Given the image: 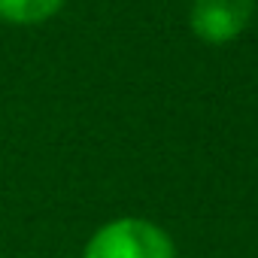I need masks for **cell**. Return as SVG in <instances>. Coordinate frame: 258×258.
<instances>
[{
	"instance_id": "cell-1",
	"label": "cell",
	"mask_w": 258,
	"mask_h": 258,
	"mask_svg": "<svg viewBox=\"0 0 258 258\" xmlns=\"http://www.w3.org/2000/svg\"><path fill=\"white\" fill-rule=\"evenodd\" d=\"M82 258H176V249L146 219H115L91 234Z\"/></svg>"
},
{
	"instance_id": "cell-3",
	"label": "cell",
	"mask_w": 258,
	"mask_h": 258,
	"mask_svg": "<svg viewBox=\"0 0 258 258\" xmlns=\"http://www.w3.org/2000/svg\"><path fill=\"white\" fill-rule=\"evenodd\" d=\"M67 0H0V19L10 25H40L49 22Z\"/></svg>"
},
{
	"instance_id": "cell-2",
	"label": "cell",
	"mask_w": 258,
	"mask_h": 258,
	"mask_svg": "<svg viewBox=\"0 0 258 258\" xmlns=\"http://www.w3.org/2000/svg\"><path fill=\"white\" fill-rule=\"evenodd\" d=\"M255 10V0H195L191 4V31L210 43H228L237 34H243V28L249 25Z\"/></svg>"
}]
</instances>
